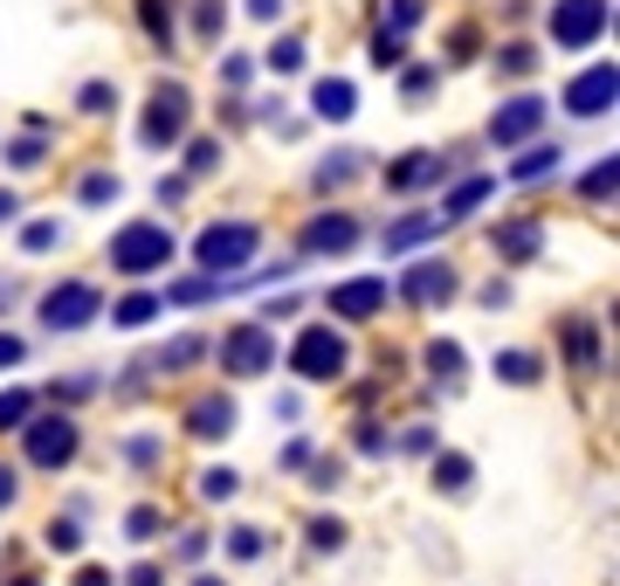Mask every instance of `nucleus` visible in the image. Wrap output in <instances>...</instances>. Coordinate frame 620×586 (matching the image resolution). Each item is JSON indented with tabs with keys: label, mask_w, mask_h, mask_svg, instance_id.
Wrapping results in <instances>:
<instances>
[{
	"label": "nucleus",
	"mask_w": 620,
	"mask_h": 586,
	"mask_svg": "<svg viewBox=\"0 0 620 586\" xmlns=\"http://www.w3.org/2000/svg\"><path fill=\"white\" fill-rule=\"evenodd\" d=\"M255 221H214V228H200V242H193V263H200V276L207 284H235L242 276V263L255 256Z\"/></svg>",
	"instance_id": "obj_1"
},
{
	"label": "nucleus",
	"mask_w": 620,
	"mask_h": 586,
	"mask_svg": "<svg viewBox=\"0 0 620 586\" xmlns=\"http://www.w3.org/2000/svg\"><path fill=\"white\" fill-rule=\"evenodd\" d=\"M173 256H179V248H173V228L166 221H124L118 235H111V269L118 276H159Z\"/></svg>",
	"instance_id": "obj_2"
},
{
	"label": "nucleus",
	"mask_w": 620,
	"mask_h": 586,
	"mask_svg": "<svg viewBox=\"0 0 620 586\" xmlns=\"http://www.w3.org/2000/svg\"><path fill=\"white\" fill-rule=\"evenodd\" d=\"M352 366V352H345V339L331 324H303V339L290 345V373L297 379H310V387H324V379H339Z\"/></svg>",
	"instance_id": "obj_3"
},
{
	"label": "nucleus",
	"mask_w": 620,
	"mask_h": 586,
	"mask_svg": "<svg viewBox=\"0 0 620 586\" xmlns=\"http://www.w3.org/2000/svg\"><path fill=\"white\" fill-rule=\"evenodd\" d=\"M21 442H29V463L35 469H69L76 449H84V428H76L69 414H29Z\"/></svg>",
	"instance_id": "obj_4"
},
{
	"label": "nucleus",
	"mask_w": 620,
	"mask_h": 586,
	"mask_svg": "<svg viewBox=\"0 0 620 586\" xmlns=\"http://www.w3.org/2000/svg\"><path fill=\"white\" fill-rule=\"evenodd\" d=\"M386 297H394L386 276H345V284L324 290V311L345 318V324H373V318H386Z\"/></svg>",
	"instance_id": "obj_5"
},
{
	"label": "nucleus",
	"mask_w": 620,
	"mask_h": 586,
	"mask_svg": "<svg viewBox=\"0 0 620 586\" xmlns=\"http://www.w3.org/2000/svg\"><path fill=\"white\" fill-rule=\"evenodd\" d=\"M221 373L255 379V373H276V331L269 324H235L221 339Z\"/></svg>",
	"instance_id": "obj_6"
},
{
	"label": "nucleus",
	"mask_w": 620,
	"mask_h": 586,
	"mask_svg": "<svg viewBox=\"0 0 620 586\" xmlns=\"http://www.w3.org/2000/svg\"><path fill=\"white\" fill-rule=\"evenodd\" d=\"M187 118H193V97L179 90V84H159V90H152V104H145V118H139V139L152 152H166L179 132H187Z\"/></svg>",
	"instance_id": "obj_7"
},
{
	"label": "nucleus",
	"mask_w": 620,
	"mask_h": 586,
	"mask_svg": "<svg viewBox=\"0 0 620 586\" xmlns=\"http://www.w3.org/2000/svg\"><path fill=\"white\" fill-rule=\"evenodd\" d=\"M607 21H613L607 0H558L552 8V48H593L607 35Z\"/></svg>",
	"instance_id": "obj_8"
},
{
	"label": "nucleus",
	"mask_w": 620,
	"mask_h": 586,
	"mask_svg": "<svg viewBox=\"0 0 620 586\" xmlns=\"http://www.w3.org/2000/svg\"><path fill=\"white\" fill-rule=\"evenodd\" d=\"M90 318H103L97 284H56V290L42 297V324H48V331H84Z\"/></svg>",
	"instance_id": "obj_9"
},
{
	"label": "nucleus",
	"mask_w": 620,
	"mask_h": 586,
	"mask_svg": "<svg viewBox=\"0 0 620 586\" xmlns=\"http://www.w3.org/2000/svg\"><path fill=\"white\" fill-rule=\"evenodd\" d=\"M455 290H462V276H455V269H449L442 256L413 263V269L400 276V297H407V303H421V311H434V303H449Z\"/></svg>",
	"instance_id": "obj_10"
},
{
	"label": "nucleus",
	"mask_w": 620,
	"mask_h": 586,
	"mask_svg": "<svg viewBox=\"0 0 620 586\" xmlns=\"http://www.w3.org/2000/svg\"><path fill=\"white\" fill-rule=\"evenodd\" d=\"M613 90H620L613 63H593L586 76L565 84V111H573V118H600V111H613Z\"/></svg>",
	"instance_id": "obj_11"
},
{
	"label": "nucleus",
	"mask_w": 620,
	"mask_h": 586,
	"mask_svg": "<svg viewBox=\"0 0 620 586\" xmlns=\"http://www.w3.org/2000/svg\"><path fill=\"white\" fill-rule=\"evenodd\" d=\"M538 124H545V97H510V104H497V118H489V139H497V145H524Z\"/></svg>",
	"instance_id": "obj_12"
},
{
	"label": "nucleus",
	"mask_w": 620,
	"mask_h": 586,
	"mask_svg": "<svg viewBox=\"0 0 620 586\" xmlns=\"http://www.w3.org/2000/svg\"><path fill=\"white\" fill-rule=\"evenodd\" d=\"M352 242H358V221L352 214H318V221H303V235H297L303 256H345Z\"/></svg>",
	"instance_id": "obj_13"
},
{
	"label": "nucleus",
	"mask_w": 620,
	"mask_h": 586,
	"mask_svg": "<svg viewBox=\"0 0 620 586\" xmlns=\"http://www.w3.org/2000/svg\"><path fill=\"white\" fill-rule=\"evenodd\" d=\"M187 435H200V442H221V435H235V400H228V394H207V400H193V414H187Z\"/></svg>",
	"instance_id": "obj_14"
},
{
	"label": "nucleus",
	"mask_w": 620,
	"mask_h": 586,
	"mask_svg": "<svg viewBox=\"0 0 620 586\" xmlns=\"http://www.w3.org/2000/svg\"><path fill=\"white\" fill-rule=\"evenodd\" d=\"M310 111H318L324 124H345V118L358 111V90L345 84V76H324V84H318V90H310Z\"/></svg>",
	"instance_id": "obj_15"
},
{
	"label": "nucleus",
	"mask_w": 620,
	"mask_h": 586,
	"mask_svg": "<svg viewBox=\"0 0 620 586\" xmlns=\"http://www.w3.org/2000/svg\"><path fill=\"white\" fill-rule=\"evenodd\" d=\"M538 248H545V228H538V221H503L497 228V256L503 263H531Z\"/></svg>",
	"instance_id": "obj_16"
},
{
	"label": "nucleus",
	"mask_w": 620,
	"mask_h": 586,
	"mask_svg": "<svg viewBox=\"0 0 620 586\" xmlns=\"http://www.w3.org/2000/svg\"><path fill=\"white\" fill-rule=\"evenodd\" d=\"M428 180H449V159H442V152H413V159L386 166V187H428Z\"/></svg>",
	"instance_id": "obj_17"
},
{
	"label": "nucleus",
	"mask_w": 620,
	"mask_h": 586,
	"mask_svg": "<svg viewBox=\"0 0 620 586\" xmlns=\"http://www.w3.org/2000/svg\"><path fill=\"white\" fill-rule=\"evenodd\" d=\"M428 235H442V214H407V221H394L386 228V256H400V248H413V242H428Z\"/></svg>",
	"instance_id": "obj_18"
},
{
	"label": "nucleus",
	"mask_w": 620,
	"mask_h": 586,
	"mask_svg": "<svg viewBox=\"0 0 620 586\" xmlns=\"http://www.w3.org/2000/svg\"><path fill=\"white\" fill-rule=\"evenodd\" d=\"M489 194H497V180H462V187H455V194H449V200H442V208H434V214H442V221H462V214H476Z\"/></svg>",
	"instance_id": "obj_19"
},
{
	"label": "nucleus",
	"mask_w": 620,
	"mask_h": 586,
	"mask_svg": "<svg viewBox=\"0 0 620 586\" xmlns=\"http://www.w3.org/2000/svg\"><path fill=\"white\" fill-rule=\"evenodd\" d=\"M558 166H565V145H531L524 159H510V180H545Z\"/></svg>",
	"instance_id": "obj_20"
},
{
	"label": "nucleus",
	"mask_w": 620,
	"mask_h": 586,
	"mask_svg": "<svg viewBox=\"0 0 620 586\" xmlns=\"http://www.w3.org/2000/svg\"><path fill=\"white\" fill-rule=\"evenodd\" d=\"M469 476H476V463H469V455H434V490H449V497H462V490H469Z\"/></svg>",
	"instance_id": "obj_21"
},
{
	"label": "nucleus",
	"mask_w": 620,
	"mask_h": 586,
	"mask_svg": "<svg viewBox=\"0 0 620 586\" xmlns=\"http://www.w3.org/2000/svg\"><path fill=\"white\" fill-rule=\"evenodd\" d=\"M166 311V303L159 297H152V290H139V297H124L118 303V311H111V324H124V331H139V324H152V318H159Z\"/></svg>",
	"instance_id": "obj_22"
},
{
	"label": "nucleus",
	"mask_w": 620,
	"mask_h": 586,
	"mask_svg": "<svg viewBox=\"0 0 620 586\" xmlns=\"http://www.w3.org/2000/svg\"><path fill=\"white\" fill-rule=\"evenodd\" d=\"M497 379H503V387H531V379H538V352H497Z\"/></svg>",
	"instance_id": "obj_23"
},
{
	"label": "nucleus",
	"mask_w": 620,
	"mask_h": 586,
	"mask_svg": "<svg viewBox=\"0 0 620 586\" xmlns=\"http://www.w3.org/2000/svg\"><path fill=\"white\" fill-rule=\"evenodd\" d=\"M366 56H373V69H400V63H407V35H394V29H379Z\"/></svg>",
	"instance_id": "obj_24"
},
{
	"label": "nucleus",
	"mask_w": 620,
	"mask_h": 586,
	"mask_svg": "<svg viewBox=\"0 0 620 586\" xmlns=\"http://www.w3.org/2000/svg\"><path fill=\"white\" fill-rule=\"evenodd\" d=\"M124 187H118V173H84V187H76V200L84 208H103V200H118Z\"/></svg>",
	"instance_id": "obj_25"
},
{
	"label": "nucleus",
	"mask_w": 620,
	"mask_h": 586,
	"mask_svg": "<svg viewBox=\"0 0 620 586\" xmlns=\"http://www.w3.org/2000/svg\"><path fill=\"white\" fill-rule=\"evenodd\" d=\"M613 180H620V166H613V152H607V159L579 180V194H586V200H613Z\"/></svg>",
	"instance_id": "obj_26"
},
{
	"label": "nucleus",
	"mask_w": 620,
	"mask_h": 586,
	"mask_svg": "<svg viewBox=\"0 0 620 586\" xmlns=\"http://www.w3.org/2000/svg\"><path fill=\"white\" fill-rule=\"evenodd\" d=\"M428 373H434V379H455V373H462V345H455V339H434V345H428Z\"/></svg>",
	"instance_id": "obj_27"
},
{
	"label": "nucleus",
	"mask_w": 620,
	"mask_h": 586,
	"mask_svg": "<svg viewBox=\"0 0 620 586\" xmlns=\"http://www.w3.org/2000/svg\"><path fill=\"white\" fill-rule=\"evenodd\" d=\"M139 21H145V29H152V42H173V8H166V0H139Z\"/></svg>",
	"instance_id": "obj_28"
},
{
	"label": "nucleus",
	"mask_w": 620,
	"mask_h": 586,
	"mask_svg": "<svg viewBox=\"0 0 620 586\" xmlns=\"http://www.w3.org/2000/svg\"><path fill=\"white\" fill-rule=\"evenodd\" d=\"M200 352H207V339H173V345L159 352V373H179V366H193Z\"/></svg>",
	"instance_id": "obj_29"
},
{
	"label": "nucleus",
	"mask_w": 620,
	"mask_h": 586,
	"mask_svg": "<svg viewBox=\"0 0 620 586\" xmlns=\"http://www.w3.org/2000/svg\"><path fill=\"white\" fill-rule=\"evenodd\" d=\"M235 490H242V476H235V469H207V476H200V497H207V504H228Z\"/></svg>",
	"instance_id": "obj_30"
},
{
	"label": "nucleus",
	"mask_w": 620,
	"mask_h": 586,
	"mask_svg": "<svg viewBox=\"0 0 620 586\" xmlns=\"http://www.w3.org/2000/svg\"><path fill=\"white\" fill-rule=\"evenodd\" d=\"M29 414H35V400L21 394V387H8V394H0V428H29Z\"/></svg>",
	"instance_id": "obj_31"
},
{
	"label": "nucleus",
	"mask_w": 620,
	"mask_h": 586,
	"mask_svg": "<svg viewBox=\"0 0 620 586\" xmlns=\"http://www.w3.org/2000/svg\"><path fill=\"white\" fill-rule=\"evenodd\" d=\"M228 559H242V566H248V559H263V531L235 524V531H228Z\"/></svg>",
	"instance_id": "obj_32"
},
{
	"label": "nucleus",
	"mask_w": 620,
	"mask_h": 586,
	"mask_svg": "<svg viewBox=\"0 0 620 586\" xmlns=\"http://www.w3.org/2000/svg\"><path fill=\"white\" fill-rule=\"evenodd\" d=\"M497 69H503V76H524V69H538V48H531V42H510V48H497Z\"/></svg>",
	"instance_id": "obj_33"
},
{
	"label": "nucleus",
	"mask_w": 620,
	"mask_h": 586,
	"mask_svg": "<svg viewBox=\"0 0 620 586\" xmlns=\"http://www.w3.org/2000/svg\"><path fill=\"white\" fill-rule=\"evenodd\" d=\"M42 159H48V145H42V139H14V145H8V166H14V173H35Z\"/></svg>",
	"instance_id": "obj_34"
},
{
	"label": "nucleus",
	"mask_w": 620,
	"mask_h": 586,
	"mask_svg": "<svg viewBox=\"0 0 620 586\" xmlns=\"http://www.w3.org/2000/svg\"><path fill=\"white\" fill-rule=\"evenodd\" d=\"M42 539H48V552H84V524H76V518H63V524H48Z\"/></svg>",
	"instance_id": "obj_35"
},
{
	"label": "nucleus",
	"mask_w": 620,
	"mask_h": 586,
	"mask_svg": "<svg viewBox=\"0 0 620 586\" xmlns=\"http://www.w3.org/2000/svg\"><path fill=\"white\" fill-rule=\"evenodd\" d=\"M269 69L276 76H297L303 69V42H269Z\"/></svg>",
	"instance_id": "obj_36"
},
{
	"label": "nucleus",
	"mask_w": 620,
	"mask_h": 586,
	"mask_svg": "<svg viewBox=\"0 0 620 586\" xmlns=\"http://www.w3.org/2000/svg\"><path fill=\"white\" fill-rule=\"evenodd\" d=\"M565 345H573V360L593 373V345H600V339H593V324H586V318H573V331H565Z\"/></svg>",
	"instance_id": "obj_37"
},
{
	"label": "nucleus",
	"mask_w": 620,
	"mask_h": 586,
	"mask_svg": "<svg viewBox=\"0 0 620 586\" xmlns=\"http://www.w3.org/2000/svg\"><path fill=\"white\" fill-rule=\"evenodd\" d=\"M56 242H63L56 221H29V228H21V248H35V256H42V248H56Z\"/></svg>",
	"instance_id": "obj_38"
},
{
	"label": "nucleus",
	"mask_w": 620,
	"mask_h": 586,
	"mask_svg": "<svg viewBox=\"0 0 620 586\" xmlns=\"http://www.w3.org/2000/svg\"><path fill=\"white\" fill-rule=\"evenodd\" d=\"M310 545H318V552H339L345 545V524L339 518H318V524H310Z\"/></svg>",
	"instance_id": "obj_39"
},
{
	"label": "nucleus",
	"mask_w": 620,
	"mask_h": 586,
	"mask_svg": "<svg viewBox=\"0 0 620 586\" xmlns=\"http://www.w3.org/2000/svg\"><path fill=\"white\" fill-rule=\"evenodd\" d=\"M187 166H193V173H214V166H221V139H193Z\"/></svg>",
	"instance_id": "obj_40"
},
{
	"label": "nucleus",
	"mask_w": 620,
	"mask_h": 586,
	"mask_svg": "<svg viewBox=\"0 0 620 586\" xmlns=\"http://www.w3.org/2000/svg\"><path fill=\"white\" fill-rule=\"evenodd\" d=\"M221 21H228L221 0H200V8H193V29H200V35H221Z\"/></svg>",
	"instance_id": "obj_41"
},
{
	"label": "nucleus",
	"mask_w": 620,
	"mask_h": 586,
	"mask_svg": "<svg viewBox=\"0 0 620 586\" xmlns=\"http://www.w3.org/2000/svg\"><path fill=\"white\" fill-rule=\"evenodd\" d=\"M352 173H358L352 152H345V159H324V166H318V187H339V180H352Z\"/></svg>",
	"instance_id": "obj_42"
},
{
	"label": "nucleus",
	"mask_w": 620,
	"mask_h": 586,
	"mask_svg": "<svg viewBox=\"0 0 620 586\" xmlns=\"http://www.w3.org/2000/svg\"><path fill=\"white\" fill-rule=\"evenodd\" d=\"M159 524H166V518H159V511H152V504H139V511H132V518H124V531H132V539H152V531H159Z\"/></svg>",
	"instance_id": "obj_43"
},
{
	"label": "nucleus",
	"mask_w": 620,
	"mask_h": 586,
	"mask_svg": "<svg viewBox=\"0 0 620 586\" xmlns=\"http://www.w3.org/2000/svg\"><path fill=\"white\" fill-rule=\"evenodd\" d=\"M111 104H118V90H111V84H84V111H90V118H97V111H111Z\"/></svg>",
	"instance_id": "obj_44"
},
{
	"label": "nucleus",
	"mask_w": 620,
	"mask_h": 586,
	"mask_svg": "<svg viewBox=\"0 0 620 586\" xmlns=\"http://www.w3.org/2000/svg\"><path fill=\"white\" fill-rule=\"evenodd\" d=\"M400 90L413 97V104H421V97L434 90V69H407V76H400Z\"/></svg>",
	"instance_id": "obj_45"
},
{
	"label": "nucleus",
	"mask_w": 620,
	"mask_h": 586,
	"mask_svg": "<svg viewBox=\"0 0 620 586\" xmlns=\"http://www.w3.org/2000/svg\"><path fill=\"white\" fill-rule=\"evenodd\" d=\"M386 14H394V35H407L413 21H421V0H394V8H386Z\"/></svg>",
	"instance_id": "obj_46"
},
{
	"label": "nucleus",
	"mask_w": 620,
	"mask_h": 586,
	"mask_svg": "<svg viewBox=\"0 0 620 586\" xmlns=\"http://www.w3.org/2000/svg\"><path fill=\"white\" fill-rule=\"evenodd\" d=\"M339 476H345L339 463H318V469H310V490H339Z\"/></svg>",
	"instance_id": "obj_47"
},
{
	"label": "nucleus",
	"mask_w": 620,
	"mask_h": 586,
	"mask_svg": "<svg viewBox=\"0 0 620 586\" xmlns=\"http://www.w3.org/2000/svg\"><path fill=\"white\" fill-rule=\"evenodd\" d=\"M21 352H29V345H21L14 331H0V366H21Z\"/></svg>",
	"instance_id": "obj_48"
},
{
	"label": "nucleus",
	"mask_w": 620,
	"mask_h": 586,
	"mask_svg": "<svg viewBox=\"0 0 620 586\" xmlns=\"http://www.w3.org/2000/svg\"><path fill=\"white\" fill-rule=\"evenodd\" d=\"M358 449H366V455H379V449H386V435H379L373 421H358Z\"/></svg>",
	"instance_id": "obj_49"
},
{
	"label": "nucleus",
	"mask_w": 620,
	"mask_h": 586,
	"mask_svg": "<svg viewBox=\"0 0 620 586\" xmlns=\"http://www.w3.org/2000/svg\"><path fill=\"white\" fill-rule=\"evenodd\" d=\"M248 14H255V21H276V14H283V0H248Z\"/></svg>",
	"instance_id": "obj_50"
},
{
	"label": "nucleus",
	"mask_w": 620,
	"mask_h": 586,
	"mask_svg": "<svg viewBox=\"0 0 620 586\" xmlns=\"http://www.w3.org/2000/svg\"><path fill=\"white\" fill-rule=\"evenodd\" d=\"M14 490H21V483H14V469H0V511L14 504Z\"/></svg>",
	"instance_id": "obj_51"
},
{
	"label": "nucleus",
	"mask_w": 620,
	"mask_h": 586,
	"mask_svg": "<svg viewBox=\"0 0 620 586\" xmlns=\"http://www.w3.org/2000/svg\"><path fill=\"white\" fill-rule=\"evenodd\" d=\"M124 586H159V566H132V579Z\"/></svg>",
	"instance_id": "obj_52"
},
{
	"label": "nucleus",
	"mask_w": 620,
	"mask_h": 586,
	"mask_svg": "<svg viewBox=\"0 0 620 586\" xmlns=\"http://www.w3.org/2000/svg\"><path fill=\"white\" fill-rule=\"evenodd\" d=\"M76 586H111V573H103V566H84V573H76Z\"/></svg>",
	"instance_id": "obj_53"
},
{
	"label": "nucleus",
	"mask_w": 620,
	"mask_h": 586,
	"mask_svg": "<svg viewBox=\"0 0 620 586\" xmlns=\"http://www.w3.org/2000/svg\"><path fill=\"white\" fill-rule=\"evenodd\" d=\"M14 214H21V200H14L8 187H0V221H14Z\"/></svg>",
	"instance_id": "obj_54"
},
{
	"label": "nucleus",
	"mask_w": 620,
	"mask_h": 586,
	"mask_svg": "<svg viewBox=\"0 0 620 586\" xmlns=\"http://www.w3.org/2000/svg\"><path fill=\"white\" fill-rule=\"evenodd\" d=\"M193 586H221V579H193Z\"/></svg>",
	"instance_id": "obj_55"
},
{
	"label": "nucleus",
	"mask_w": 620,
	"mask_h": 586,
	"mask_svg": "<svg viewBox=\"0 0 620 586\" xmlns=\"http://www.w3.org/2000/svg\"><path fill=\"white\" fill-rule=\"evenodd\" d=\"M14 586H35V579H14Z\"/></svg>",
	"instance_id": "obj_56"
}]
</instances>
